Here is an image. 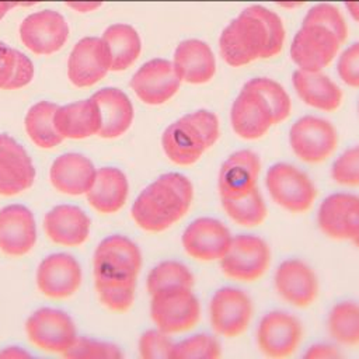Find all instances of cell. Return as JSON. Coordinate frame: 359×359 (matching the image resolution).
<instances>
[{
  "mask_svg": "<svg viewBox=\"0 0 359 359\" xmlns=\"http://www.w3.org/2000/svg\"><path fill=\"white\" fill-rule=\"evenodd\" d=\"M43 227L53 243L74 247L88 237L90 217L77 206L59 205L46 213Z\"/></svg>",
  "mask_w": 359,
  "mask_h": 359,
  "instance_id": "4316f807",
  "label": "cell"
},
{
  "mask_svg": "<svg viewBox=\"0 0 359 359\" xmlns=\"http://www.w3.org/2000/svg\"><path fill=\"white\" fill-rule=\"evenodd\" d=\"M111 70V59L102 38L86 36L72 49L67 76L76 87H90Z\"/></svg>",
  "mask_w": 359,
  "mask_h": 359,
  "instance_id": "d6986e66",
  "label": "cell"
},
{
  "mask_svg": "<svg viewBox=\"0 0 359 359\" xmlns=\"http://www.w3.org/2000/svg\"><path fill=\"white\" fill-rule=\"evenodd\" d=\"M226 215L244 227L259 226L266 217V203L258 188L236 199H220Z\"/></svg>",
  "mask_w": 359,
  "mask_h": 359,
  "instance_id": "e575fe53",
  "label": "cell"
},
{
  "mask_svg": "<svg viewBox=\"0 0 359 359\" xmlns=\"http://www.w3.org/2000/svg\"><path fill=\"white\" fill-rule=\"evenodd\" d=\"M254 303L248 293L238 287L217 289L209 303V320L213 331L226 338L241 335L250 325Z\"/></svg>",
  "mask_w": 359,
  "mask_h": 359,
  "instance_id": "8fae6325",
  "label": "cell"
},
{
  "mask_svg": "<svg viewBox=\"0 0 359 359\" xmlns=\"http://www.w3.org/2000/svg\"><path fill=\"white\" fill-rule=\"evenodd\" d=\"M63 356L69 359H119L123 355L114 344L77 337L72 346L63 352Z\"/></svg>",
  "mask_w": 359,
  "mask_h": 359,
  "instance_id": "74e56055",
  "label": "cell"
},
{
  "mask_svg": "<svg viewBox=\"0 0 359 359\" xmlns=\"http://www.w3.org/2000/svg\"><path fill=\"white\" fill-rule=\"evenodd\" d=\"M39 1H42V0H25V1H24V6H32V4L39 3Z\"/></svg>",
  "mask_w": 359,
  "mask_h": 359,
  "instance_id": "c3c4849f",
  "label": "cell"
},
{
  "mask_svg": "<svg viewBox=\"0 0 359 359\" xmlns=\"http://www.w3.org/2000/svg\"><path fill=\"white\" fill-rule=\"evenodd\" d=\"M265 187L272 201L292 213L309 210L317 195L313 180L289 163L272 164L265 175Z\"/></svg>",
  "mask_w": 359,
  "mask_h": 359,
  "instance_id": "52a82bcc",
  "label": "cell"
},
{
  "mask_svg": "<svg viewBox=\"0 0 359 359\" xmlns=\"http://www.w3.org/2000/svg\"><path fill=\"white\" fill-rule=\"evenodd\" d=\"M36 241L32 212L22 205H8L0 210V250L8 255L27 254Z\"/></svg>",
  "mask_w": 359,
  "mask_h": 359,
  "instance_id": "603a6c76",
  "label": "cell"
},
{
  "mask_svg": "<svg viewBox=\"0 0 359 359\" xmlns=\"http://www.w3.org/2000/svg\"><path fill=\"white\" fill-rule=\"evenodd\" d=\"M35 168L27 150L6 133H0V195H15L28 189Z\"/></svg>",
  "mask_w": 359,
  "mask_h": 359,
  "instance_id": "7402d4cb",
  "label": "cell"
},
{
  "mask_svg": "<svg viewBox=\"0 0 359 359\" xmlns=\"http://www.w3.org/2000/svg\"><path fill=\"white\" fill-rule=\"evenodd\" d=\"M226 276L240 282H254L268 269L271 248L268 243L255 234L233 236L231 243L219 259Z\"/></svg>",
  "mask_w": 359,
  "mask_h": 359,
  "instance_id": "ba28073f",
  "label": "cell"
},
{
  "mask_svg": "<svg viewBox=\"0 0 359 359\" xmlns=\"http://www.w3.org/2000/svg\"><path fill=\"white\" fill-rule=\"evenodd\" d=\"M233 234L230 229L215 217L192 220L181 236L184 251L198 261H219L227 251Z\"/></svg>",
  "mask_w": 359,
  "mask_h": 359,
  "instance_id": "2e32d148",
  "label": "cell"
},
{
  "mask_svg": "<svg viewBox=\"0 0 359 359\" xmlns=\"http://www.w3.org/2000/svg\"><path fill=\"white\" fill-rule=\"evenodd\" d=\"M53 123L63 139H84L98 135L101 126L98 105L95 100L88 98L57 107Z\"/></svg>",
  "mask_w": 359,
  "mask_h": 359,
  "instance_id": "83f0119b",
  "label": "cell"
},
{
  "mask_svg": "<svg viewBox=\"0 0 359 359\" xmlns=\"http://www.w3.org/2000/svg\"><path fill=\"white\" fill-rule=\"evenodd\" d=\"M81 283V268L77 259L65 252L46 257L38 266V289L53 299L72 296Z\"/></svg>",
  "mask_w": 359,
  "mask_h": 359,
  "instance_id": "44dd1931",
  "label": "cell"
},
{
  "mask_svg": "<svg viewBox=\"0 0 359 359\" xmlns=\"http://www.w3.org/2000/svg\"><path fill=\"white\" fill-rule=\"evenodd\" d=\"M174 341L170 334L158 330H149L139 339V353L144 359H165L170 358Z\"/></svg>",
  "mask_w": 359,
  "mask_h": 359,
  "instance_id": "60d3db41",
  "label": "cell"
},
{
  "mask_svg": "<svg viewBox=\"0 0 359 359\" xmlns=\"http://www.w3.org/2000/svg\"><path fill=\"white\" fill-rule=\"evenodd\" d=\"M129 184L126 175L115 167L97 170L90 189L86 192L90 205L101 213H115L126 202Z\"/></svg>",
  "mask_w": 359,
  "mask_h": 359,
  "instance_id": "f546056e",
  "label": "cell"
},
{
  "mask_svg": "<svg viewBox=\"0 0 359 359\" xmlns=\"http://www.w3.org/2000/svg\"><path fill=\"white\" fill-rule=\"evenodd\" d=\"M292 84L297 97L309 107L320 111H335L342 102V90L321 70L297 69L292 74Z\"/></svg>",
  "mask_w": 359,
  "mask_h": 359,
  "instance_id": "d4e9b609",
  "label": "cell"
},
{
  "mask_svg": "<svg viewBox=\"0 0 359 359\" xmlns=\"http://www.w3.org/2000/svg\"><path fill=\"white\" fill-rule=\"evenodd\" d=\"M341 356L342 353L338 348L330 344H314L304 353V358L307 359H337Z\"/></svg>",
  "mask_w": 359,
  "mask_h": 359,
  "instance_id": "7bdbcfd3",
  "label": "cell"
},
{
  "mask_svg": "<svg viewBox=\"0 0 359 359\" xmlns=\"http://www.w3.org/2000/svg\"><path fill=\"white\" fill-rule=\"evenodd\" d=\"M20 38L35 55H52L69 38V24L55 10H41L27 15L20 24Z\"/></svg>",
  "mask_w": 359,
  "mask_h": 359,
  "instance_id": "5bb4252c",
  "label": "cell"
},
{
  "mask_svg": "<svg viewBox=\"0 0 359 359\" xmlns=\"http://www.w3.org/2000/svg\"><path fill=\"white\" fill-rule=\"evenodd\" d=\"M327 328L335 342L359 345V303L345 300L334 304L327 317Z\"/></svg>",
  "mask_w": 359,
  "mask_h": 359,
  "instance_id": "d6a6232c",
  "label": "cell"
},
{
  "mask_svg": "<svg viewBox=\"0 0 359 359\" xmlns=\"http://www.w3.org/2000/svg\"><path fill=\"white\" fill-rule=\"evenodd\" d=\"M283 42L285 27L280 17L261 4H252L224 27L219 50L227 65L240 67L278 55Z\"/></svg>",
  "mask_w": 359,
  "mask_h": 359,
  "instance_id": "6da1fadb",
  "label": "cell"
},
{
  "mask_svg": "<svg viewBox=\"0 0 359 359\" xmlns=\"http://www.w3.org/2000/svg\"><path fill=\"white\" fill-rule=\"evenodd\" d=\"M358 111H359V104H358Z\"/></svg>",
  "mask_w": 359,
  "mask_h": 359,
  "instance_id": "f907efd6",
  "label": "cell"
},
{
  "mask_svg": "<svg viewBox=\"0 0 359 359\" xmlns=\"http://www.w3.org/2000/svg\"><path fill=\"white\" fill-rule=\"evenodd\" d=\"M195 276L191 269L174 259H167L157 264L147 275L146 286L149 294H153L161 289L171 287V286H187L194 287Z\"/></svg>",
  "mask_w": 359,
  "mask_h": 359,
  "instance_id": "d590c367",
  "label": "cell"
},
{
  "mask_svg": "<svg viewBox=\"0 0 359 359\" xmlns=\"http://www.w3.org/2000/svg\"><path fill=\"white\" fill-rule=\"evenodd\" d=\"M351 241H352V243H353V244H355V245L359 248V233H358V234H356V236H355V237H353Z\"/></svg>",
  "mask_w": 359,
  "mask_h": 359,
  "instance_id": "681fc988",
  "label": "cell"
},
{
  "mask_svg": "<svg viewBox=\"0 0 359 359\" xmlns=\"http://www.w3.org/2000/svg\"><path fill=\"white\" fill-rule=\"evenodd\" d=\"M302 24H318L331 29L344 42L348 36V27L341 11L331 3H318L304 15Z\"/></svg>",
  "mask_w": 359,
  "mask_h": 359,
  "instance_id": "f35d334b",
  "label": "cell"
},
{
  "mask_svg": "<svg viewBox=\"0 0 359 359\" xmlns=\"http://www.w3.org/2000/svg\"><path fill=\"white\" fill-rule=\"evenodd\" d=\"M102 41L107 45L111 70L114 72L128 69L142 52V39L137 31L129 24L116 22L109 25L102 34Z\"/></svg>",
  "mask_w": 359,
  "mask_h": 359,
  "instance_id": "4dcf8cb0",
  "label": "cell"
},
{
  "mask_svg": "<svg viewBox=\"0 0 359 359\" xmlns=\"http://www.w3.org/2000/svg\"><path fill=\"white\" fill-rule=\"evenodd\" d=\"M261 172L259 156L248 149L231 153L220 165L217 189L220 199H236L258 188Z\"/></svg>",
  "mask_w": 359,
  "mask_h": 359,
  "instance_id": "ffe728a7",
  "label": "cell"
},
{
  "mask_svg": "<svg viewBox=\"0 0 359 359\" xmlns=\"http://www.w3.org/2000/svg\"><path fill=\"white\" fill-rule=\"evenodd\" d=\"M0 356H7V358H21V356H28V353H25V352H22V351H18V348H8V349H6L4 352H1L0 353Z\"/></svg>",
  "mask_w": 359,
  "mask_h": 359,
  "instance_id": "7dc6e473",
  "label": "cell"
},
{
  "mask_svg": "<svg viewBox=\"0 0 359 359\" xmlns=\"http://www.w3.org/2000/svg\"><path fill=\"white\" fill-rule=\"evenodd\" d=\"M222 355V345L215 335L201 332L174 342L170 359H216Z\"/></svg>",
  "mask_w": 359,
  "mask_h": 359,
  "instance_id": "8d00e7d4",
  "label": "cell"
},
{
  "mask_svg": "<svg viewBox=\"0 0 359 359\" xmlns=\"http://www.w3.org/2000/svg\"><path fill=\"white\" fill-rule=\"evenodd\" d=\"M181 83L171 60L154 57L135 72L130 88L144 104L160 105L177 94Z\"/></svg>",
  "mask_w": 359,
  "mask_h": 359,
  "instance_id": "9a60e30c",
  "label": "cell"
},
{
  "mask_svg": "<svg viewBox=\"0 0 359 359\" xmlns=\"http://www.w3.org/2000/svg\"><path fill=\"white\" fill-rule=\"evenodd\" d=\"M317 224L330 238L352 240L359 233V195L335 192L324 198L317 212Z\"/></svg>",
  "mask_w": 359,
  "mask_h": 359,
  "instance_id": "e0dca14e",
  "label": "cell"
},
{
  "mask_svg": "<svg viewBox=\"0 0 359 359\" xmlns=\"http://www.w3.org/2000/svg\"><path fill=\"white\" fill-rule=\"evenodd\" d=\"M337 72L349 87H359V42L345 48L338 56Z\"/></svg>",
  "mask_w": 359,
  "mask_h": 359,
  "instance_id": "b9f144b4",
  "label": "cell"
},
{
  "mask_svg": "<svg viewBox=\"0 0 359 359\" xmlns=\"http://www.w3.org/2000/svg\"><path fill=\"white\" fill-rule=\"evenodd\" d=\"M332 180L345 187H359V144L342 151L331 167Z\"/></svg>",
  "mask_w": 359,
  "mask_h": 359,
  "instance_id": "ab89813d",
  "label": "cell"
},
{
  "mask_svg": "<svg viewBox=\"0 0 359 359\" xmlns=\"http://www.w3.org/2000/svg\"><path fill=\"white\" fill-rule=\"evenodd\" d=\"M344 4H345V8L348 10L349 15L356 22H359V0H344Z\"/></svg>",
  "mask_w": 359,
  "mask_h": 359,
  "instance_id": "f6af8a7d",
  "label": "cell"
},
{
  "mask_svg": "<svg viewBox=\"0 0 359 359\" xmlns=\"http://www.w3.org/2000/svg\"><path fill=\"white\" fill-rule=\"evenodd\" d=\"M25 331L34 345L59 353L67 351L77 338L72 317L62 310L49 307L32 313L25 323Z\"/></svg>",
  "mask_w": 359,
  "mask_h": 359,
  "instance_id": "4fadbf2b",
  "label": "cell"
},
{
  "mask_svg": "<svg viewBox=\"0 0 359 359\" xmlns=\"http://www.w3.org/2000/svg\"><path fill=\"white\" fill-rule=\"evenodd\" d=\"M303 325L292 313L272 310L258 323L255 339L259 351L268 358L290 356L300 345Z\"/></svg>",
  "mask_w": 359,
  "mask_h": 359,
  "instance_id": "7c38bea8",
  "label": "cell"
},
{
  "mask_svg": "<svg viewBox=\"0 0 359 359\" xmlns=\"http://www.w3.org/2000/svg\"><path fill=\"white\" fill-rule=\"evenodd\" d=\"M272 1H275L276 4H279V6L285 7V8H294V7L300 6V4H303L306 0H272Z\"/></svg>",
  "mask_w": 359,
  "mask_h": 359,
  "instance_id": "bcb514c9",
  "label": "cell"
},
{
  "mask_svg": "<svg viewBox=\"0 0 359 359\" xmlns=\"http://www.w3.org/2000/svg\"><path fill=\"white\" fill-rule=\"evenodd\" d=\"M95 167L83 154L66 153L59 156L50 167L52 185L69 195L86 194L94 182Z\"/></svg>",
  "mask_w": 359,
  "mask_h": 359,
  "instance_id": "f1b7e54d",
  "label": "cell"
},
{
  "mask_svg": "<svg viewBox=\"0 0 359 359\" xmlns=\"http://www.w3.org/2000/svg\"><path fill=\"white\" fill-rule=\"evenodd\" d=\"M142 252L128 237L104 238L94 252V280L101 302L111 310L125 311L135 299Z\"/></svg>",
  "mask_w": 359,
  "mask_h": 359,
  "instance_id": "7a4b0ae2",
  "label": "cell"
},
{
  "mask_svg": "<svg viewBox=\"0 0 359 359\" xmlns=\"http://www.w3.org/2000/svg\"><path fill=\"white\" fill-rule=\"evenodd\" d=\"M150 296V316L158 330L171 335L188 331L198 324L201 303L192 287L171 286Z\"/></svg>",
  "mask_w": 359,
  "mask_h": 359,
  "instance_id": "8992f818",
  "label": "cell"
},
{
  "mask_svg": "<svg viewBox=\"0 0 359 359\" xmlns=\"http://www.w3.org/2000/svg\"><path fill=\"white\" fill-rule=\"evenodd\" d=\"M341 43L331 29L318 24H302L292 39L290 57L299 69L318 72L334 60Z\"/></svg>",
  "mask_w": 359,
  "mask_h": 359,
  "instance_id": "30bf717a",
  "label": "cell"
},
{
  "mask_svg": "<svg viewBox=\"0 0 359 359\" xmlns=\"http://www.w3.org/2000/svg\"><path fill=\"white\" fill-rule=\"evenodd\" d=\"M34 77V65L22 52L0 41V90L27 86Z\"/></svg>",
  "mask_w": 359,
  "mask_h": 359,
  "instance_id": "836d02e7",
  "label": "cell"
},
{
  "mask_svg": "<svg viewBox=\"0 0 359 359\" xmlns=\"http://www.w3.org/2000/svg\"><path fill=\"white\" fill-rule=\"evenodd\" d=\"M220 136V122L215 112L198 109L170 123L161 135L165 156L178 165H191L209 150Z\"/></svg>",
  "mask_w": 359,
  "mask_h": 359,
  "instance_id": "5b68a950",
  "label": "cell"
},
{
  "mask_svg": "<svg viewBox=\"0 0 359 359\" xmlns=\"http://www.w3.org/2000/svg\"><path fill=\"white\" fill-rule=\"evenodd\" d=\"M278 294L294 307H307L318 296L320 283L313 268L299 258L282 261L273 276Z\"/></svg>",
  "mask_w": 359,
  "mask_h": 359,
  "instance_id": "ac0fdd59",
  "label": "cell"
},
{
  "mask_svg": "<svg viewBox=\"0 0 359 359\" xmlns=\"http://www.w3.org/2000/svg\"><path fill=\"white\" fill-rule=\"evenodd\" d=\"M172 65L181 81L203 84L216 73V57L212 48L201 39H185L174 50Z\"/></svg>",
  "mask_w": 359,
  "mask_h": 359,
  "instance_id": "cb8c5ba5",
  "label": "cell"
},
{
  "mask_svg": "<svg viewBox=\"0 0 359 359\" xmlns=\"http://www.w3.org/2000/svg\"><path fill=\"white\" fill-rule=\"evenodd\" d=\"M292 109L287 91L269 77H254L244 83L230 108V123L245 140L262 137L273 125L283 122Z\"/></svg>",
  "mask_w": 359,
  "mask_h": 359,
  "instance_id": "3957f363",
  "label": "cell"
},
{
  "mask_svg": "<svg viewBox=\"0 0 359 359\" xmlns=\"http://www.w3.org/2000/svg\"><path fill=\"white\" fill-rule=\"evenodd\" d=\"M194 185L181 172H167L149 184L132 205V217L146 231H163L185 216Z\"/></svg>",
  "mask_w": 359,
  "mask_h": 359,
  "instance_id": "277c9868",
  "label": "cell"
},
{
  "mask_svg": "<svg viewBox=\"0 0 359 359\" xmlns=\"http://www.w3.org/2000/svg\"><path fill=\"white\" fill-rule=\"evenodd\" d=\"M70 8L79 13H88L98 8L104 0H63Z\"/></svg>",
  "mask_w": 359,
  "mask_h": 359,
  "instance_id": "ee69618b",
  "label": "cell"
},
{
  "mask_svg": "<svg viewBox=\"0 0 359 359\" xmlns=\"http://www.w3.org/2000/svg\"><path fill=\"white\" fill-rule=\"evenodd\" d=\"M56 109V104L49 101H39L32 105L25 115V130L29 139L39 147L50 149L63 140L53 123V115Z\"/></svg>",
  "mask_w": 359,
  "mask_h": 359,
  "instance_id": "1f68e13d",
  "label": "cell"
},
{
  "mask_svg": "<svg viewBox=\"0 0 359 359\" xmlns=\"http://www.w3.org/2000/svg\"><path fill=\"white\" fill-rule=\"evenodd\" d=\"M95 100L101 126L98 136L111 139L123 135L133 121V105L129 97L119 88L105 87L91 95Z\"/></svg>",
  "mask_w": 359,
  "mask_h": 359,
  "instance_id": "484cf974",
  "label": "cell"
},
{
  "mask_svg": "<svg viewBox=\"0 0 359 359\" xmlns=\"http://www.w3.org/2000/svg\"><path fill=\"white\" fill-rule=\"evenodd\" d=\"M289 144L302 161L316 164L327 160L334 153L338 144V133L330 121L304 115L290 126Z\"/></svg>",
  "mask_w": 359,
  "mask_h": 359,
  "instance_id": "9c48e42d",
  "label": "cell"
}]
</instances>
